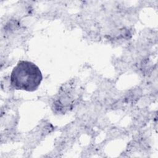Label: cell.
I'll return each mask as SVG.
<instances>
[{
  "label": "cell",
  "instance_id": "6da1fadb",
  "mask_svg": "<svg viewBox=\"0 0 158 158\" xmlns=\"http://www.w3.org/2000/svg\"><path fill=\"white\" fill-rule=\"evenodd\" d=\"M43 79L39 67L28 60H20L14 67L10 77L11 86L15 89L34 91Z\"/></svg>",
  "mask_w": 158,
  "mask_h": 158
}]
</instances>
